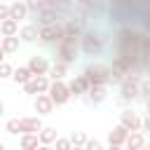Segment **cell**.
I'll return each instance as SVG.
<instances>
[{
    "instance_id": "37",
    "label": "cell",
    "mask_w": 150,
    "mask_h": 150,
    "mask_svg": "<svg viewBox=\"0 0 150 150\" xmlns=\"http://www.w3.org/2000/svg\"><path fill=\"white\" fill-rule=\"evenodd\" d=\"M145 108H148V115H150V96L145 98Z\"/></svg>"
},
{
    "instance_id": "38",
    "label": "cell",
    "mask_w": 150,
    "mask_h": 150,
    "mask_svg": "<svg viewBox=\"0 0 150 150\" xmlns=\"http://www.w3.org/2000/svg\"><path fill=\"white\" fill-rule=\"evenodd\" d=\"M0 150H2V143H0Z\"/></svg>"
},
{
    "instance_id": "9",
    "label": "cell",
    "mask_w": 150,
    "mask_h": 150,
    "mask_svg": "<svg viewBox=\"0 0 150 150\" xmlns=\"http://www.w3.org/2000/svg\"><path fill=\"white\" fill-rule=\"evenodd\" d=\"M47 89H49V77L47 75H33L23 84V91L26 94H45Z\"/></svg>"
},
{
    "instance_id": "1",
    "label": "cell",
    "mask_w": 150,
    "mask_h": 150,
    "mask_svg": "<svg viewBox=\"0 0 150 150\" xmlns=\"http://www.w3.org/2000/svg\"><path fill=\"white\" fill-rule=\"evenodd\" d=\"M141 38H143V30L134 28V26H122L117 33H115V49L120 56L129 59L131 63L141 66Z\"/></svg>"
},
{
    "instance_id": "31",
    "label": "cell",
    "mask_w": 150,
    "mask_h": 150,
    "mask_svg": "<svg viewBox=\"0 0 150 150\" xmlns=\"http://www.w3.org/2000/svg\"><path fill=\"white\" fill-rule=\"evenodd\" d=\"M84 148H87V150H101V148H103V143H101V141H87V143H84Z\"/></svg>"
},
{
    "instance_id": "10",
    "label": "cell",
    "mask_w": 150,
    "mask_h": 150,
    "mask_svg": "<svg viewBox=\"0 0 150 150\" xmlns=\"http://www.w3.org/2000/svg\"><path fill=\"white\" fill-rule=\"evenodd\" d=\"M120 124H124L129 131H141V129H143V120H141L138 112H134L131 108H127V110L120 112Z\"/></svg>"
},
{
    "instance_id": "23",
    "label": "cell",
    "mask_w": 150,
    "mask_h": 150,
    "mask_svg": "<svg viewBox=\"0 0 150 150\" xmlns=\"http://www.w3.org/2000/svg\"><path fill=\"white\" fill-rule=\"evenodd\" d=\"M19 38H21L23 42H33V40H38V23L23 26V28H21V33H19Z\"/></svg>"
},
{
    "instance_id": "24",
    "label": "cell",
    "mask_w": 150,
    "mask_h": 150,
    "mask_svg": "<svg viewBox=\"0 0 150 150\" xmlns=\"http://www.w3.org/2000/svg\"><path fill=\"white\" fill-rule=\"evenodd\" d=\"M0 45H2L5 54H14V52L19 49V38H16V35H5Z\"/></svg>"
},
{
    "instance_id": "21",
    "label": "cell",
    "mask_w": 150,
    "mask_h": 150,
    "mask_svg": "<svg viewBox=\"0 0 150 150\" xmlns=\"http://www.w3.org/2000/svg\"><path fill=\"white\" fill-rule=\"evenodd\" d=\"M66 73H68V63L54 61V66H49V77H52V80H63Z\"/></svg>"
},
{
    "instance_id": "11",
    "label": "cell",
    "mask_w": 150,
    "mask_h": 150,
    "mask_svg": "<svg viewBox=\"0 0 150 150\" xmlns=\"http://www.w3.org/2000/svg\"><path fill=\"white\" fill-rule=\"evenodd\" d=\"M127 136H129V129H127L124 124H117V127L108 134V143H110V148H122L124 141H127Z\"/></svg>"
},
{
    "instance_id": "8",
    "label": "cell",
    "mask_w": 150,
    "mask_h": 150,
    "mask_svg": "<svg viewBox=\"0 0 150 150\" xmlns=\"http://www.w3.org/2000/svg\"><path fill=\"white\" fill-rule=\"evenodd\" d=\"M105 98H108V87L105 84H89V89L84 94V101L89 105H101Z\"/></svg>"
},
{
    "instance_id": "28",
    "label": "cell",
    "mask_w": 150,
    "mask_h": 150,
    "mask_svg": "<svg viewBox=\"0 0 150 150\" xmlns=\"http://www.w3.org/2000/svg\"><path fill=\"white\" fill-rule=\"evenodd\" d=\"M12 66L7 63V61H0V80H5V77H12Z\"/></svg>"
},
{
    "instance_id": "36",
    "label": "cell",
    "mask_w": 150,
    "mask_h": 150,
    "mask_svg": "<svg viewBox=\"0 0 150 150\" xmlns=\"http://www.w3.org/2000/svg\"><path fill=\"white\" fill-rule=\"evenodd\" d=\"M0 61H5V49H2V45H0Z\"/></svg>"
},
{
    "instance_id": "35",
    "label": "cell",
    "mask_w": 150,
    "mask_h": 150,
    "mask_svg": "<svg viewBox=\"0 0 150 150\" xmlns=\"http://www.w3.org/2000/svg\"><path fill=\"white\" fill-rule=\"evenodd\" d=\"M2 115H5V103L0 101V117H2Z\"/></svg>"
},
{
    "instance_id": "18",
    "label": "cell",
    "mask_w": 150,
    "mask_h": 150,
    "mask_svg": "<svg viewBox=\"0 0 150 150\" xmlns=\"http://www.w3.org/2000/svg\"><path fill=\"white\" fill-rule=\"evenodd\" d=\"M124 145H127L129 150H138V148H143V145H145V136H143V131H129Z\"/></svg>"
},
{
    "instance_id": "6",
    "label": "cell",
    "mask_w": 150,
    "mask_h": 150,
    "mask_svg": "<svg viewBox=\"0 0 150 150\" xmlns=\"http://www.w3.org/2000/svg\"><path fill=\"white\" fill-rule=\"evenodd\" d=\"M38 38L45 45H56L63 38V21H54V23H45L38 26Z\"/></svg>"
},
{
    "instance_id": "20",
    "label": "cell",
    "mask_w": 150,
    "mask_h": 150,
    "mask_svg": "<svg viewBox=\"0 0 150 150\" xmlns=\"http://www.w3.org/2000/svg\"><path fill=\"white\" fill-rule=\"evenodd\" d=\"M16 30H19V21H14L12 16L0 21V33L2 35H16Z\"/></svg>"
},
{
    "instance_id": "22",
    "label": "cell",
    "mask_w": 150,
    "mask_h": 150,
    "mask_svg": "<svg viewBox=\"0 0 150 150\" xmlns=\"http://www.w3.org/2000/svg\"><path fill=\"white\" fill-rule=\"evenodd\" d=\"M38 138H40L42 145H49V143L56 141V129H54V127H42V129L38 131Z\"/></svg>"
},
{
    "instance_id": "19",
    "label": "cell",
    "mask_w": 150,
    "mask_h": 150,
    "mask_svg": "<svg viewBox=\"0 0 150 150\" xmlns=\"http://www.w3.org/2000/svg\"><path fill=\"white\" fill-rule=\"evenodd\" d=\"M30 77H33V73H30L28 66H19L16 70H12V80H14L16 84H26Z\"/></svg>"
},
{
    "instance_id": "7",
    "label": "cell",
    "mask_w": 150,
    "mask_h": 150,
    "mask_svg": "<svg viewBox=\"0 0 150 150\" xmlns=\"http://www.w3.org/2000/svg\"><path fill=\"white\" fill-rule=\"evenodd\" d=\"M47 94H49V98L54 101V105H63V103H68L70 96H73L70 89H68V84H66L63 80H52Z\"/></svg>"
},
{
    "instance_id": "14",
    "label": "cell",
    "mask_w": 150,
    "mask_h": 150,
    "mask_svg": "<svg viewBox=\"0 0 150 150\" xmlns=\"http://www.w3.org/2000/svg\"><path fill=\"white\" fill-rule=\"evenodd\" d=\"M61 19H63V14H61V12H56V9H42V12H38V14H35V23H38V26L54 23V21H61Z\"/></svg>"
},
{
    "instance_id": "17",
    "label": "cell",
    "mask_w": 150,
    "mask_h": 150,
    "mask_svg": "<svg viewBox=\"0 0 150 150\" xmlns=\"http://www.w3.org/2000/svg\"><path fill=\"white\" fill-rule=\"evenodd\" d=\"M9 16H12L14 21H21V19H26V16H28V7H26V2H23V0H16V2H12V5H9Z\"/></svg>"
},
{
    "instance_id": "13",
    "label": "cell",
    "mask_w": 150,
    "mask_h": 150,
    "mask_svg": "<svg viewBox=\"0 0 150 150\" xmlns=\"http://www.w3.org/2000/svg\"><path fill=\"white\" fill-rule=\"evenodd\" d=\"M40 129H42L40 117H21L19 120V131L21 134H38Z\"/></svg>"
},
{
    "instance_id": "4",
    "label": "cell",
    "mask_w": 150,
    "mask_h": 150,
    "mask_svg": "<svg viewBox=\"0 0 150 150\" xmlns=\"http://www.w3.org/2000/svg\"><path fill=\"white\" fill-rule=\"evenodd\" d=\"M77 52H80V42H77V40L61 38V40L56 42V52H54V56H56V61L70 66V63L77 61Z\"/></svg>"
},
{
    "instance_id": "30",
    "label": "cell",
    "mask_w": 150,
    "mask_h": 150,
    "mask_svg": "<svg viewBox=\"0 0 150 150\" xmlns=\"http://www.w3.org/2000/svg\"><path fill=\"white\" fill-rule=\"evenodd\" d=\"M5 129H7V134H21L19 131V120H9Z\"/></svg>"
},
{
    "instance_id": "32",
    "label": "cell",
    "mask_w": 150,
    "mask_h": 150,
    "mask_svg": "<svg viewBox=\"0 0 150 150\" xmlns=\"http://www.w3.org/2000/svg\"><path fill=\"white\" fill-rule=\"evenodd\" d=\"M7 16H9V5H2V2H0V21L7 19Z\"/></svg>"
},
{
    "instance_id": "12",
    "label": "cell",
    "mask_w": 150,
    "mask_h": 150,
    "mask_svg": "<svg viewBox=\"0 0 150 150\" xmlns=\"http://www.w3.org/2000/svg\"><path fill=\"white\" fill-rule=\"evenodd\" d=\"M68 89H70L73 96H84L87 89H89V80L84 77V73H82V75H75V77L68 82Z\"/></svg>"
},
{
    "instance_id": "27",
    "label": "cell",
    "mask_w": 150,
    "mask_h": 150,
    "mask_svg": "<svg viewBox=\"0 0 150 150\" xmlns=\"http://www.w3.org/2000/svg\"><path fill=\"white\" fill-rule=\"evenodd\" d=\"M70 143H73V145H75V148H82V145H84V143H87V136H84V134H82V131H75V134H73V136H70Z\"/></svg>"
},
{
    "instance_id": "3",
    "label": "cell",
    "mask_w": 150,
    "mask_h": 150,
    "mask_svg": "<svg viewBox=\"0 0 150 150\" xmlns=\"http://www.w3.org/2000/svg\"><path fill=\"white\" fill-rule=\"evenodd\" d=\"M117 84H120V103H131V101L141 98V94H138L141 75H136V73H129V75H124V77H122Z\"/></svg>"
},
{
    "instance_id": "26",
    "label": "cell",
    "mask_w": 150,
    "mask_h": 150,
    "mask_svg": "<svg viewBox=\"0 0 150 150\" xmlns=\"http://www.w3.org/2000/svg\"><path fill=\"white\" fill-rule=\"evenodd\" d=\"M138 94H141L143 98H148V96H150V77H141V84H138Z\"/></svg>"
},
{
    "instance_id": "5",
    "label": "cell",
    "mask_w": 150,
    "mask_h": 150,
    "mask_svg": "<svg viewBox=\"0 0 150 150\" xmlns=\"http://www.w3.org/2000/svg\"><path fill=\"white\" fill-rule=\"evenodd\" d=\"M84 77L89 80V84H110L112 82V75H110V66L105 63H89L84 68Z\"/></svg>"
},
{
    "instance_id": "16",
    "label": "cell",
    "mask_w": 150,
    "mask_h": 150,
    "mask_svg": "<svg viewBox=\"0 0 150 150\" xmlns=\"http://www.w3.org/2000/svg\"><path fill=\"white\" fill-rule=\"evenodd\" d=\"M35 110L40 112V115H49L52 112V108H54V101L49 98V94L45 91V94H38V98H35Z\"/></svg>"
},
{
    "instance_id": "29",
    "label": "cell",
    "mask_w": 150,
    "mask_h": 150,
    "mask_svg": "<svg viewBox=\"0 0 150 150\" xmlns=\"http://www.w3.org/2000/svg\"><path fill=\"white\" fill-rule=\"evenodd\" d=\"M54 143H56V150H68V148L73 145V143H70V138H59V136H56V141H54Z\"/></svg>"
},
{
    "instance_id": "25",
    "label": "cell",
    "mask_w": 150,
    "mask_h": 150,
    "mask_svg": "<svg viewBox=\"0 0 150 150\" xmlns=\"http://www.w3.org/2000/svg\"><path fill=\"white\" fill-rule=\"evenodd\" d=\"M21 148L23 150H33V148H38V143H40V138H38V134H21Z\"/></svg>"
},
{
    "instance_id": "15",
    "label": "cell",
    "mask_w": 150,
    "mask_h": 150,
    "mask_svg": "<svg viewBox=\"0 0 150 150\" xmlns=\"http://www.w3.org/2000/svg\"><path fill=\"white\" fill-rule=\"evenodd\" d=\"M28 68H30L33 75H47V73H49V61H47L45 56H30Z\"/></svg>"
},
{
    "instance_id": "2",
    "label": "cell",
    "mask_w": 150,
    "mask_h": 150,
    "mask_svg": "<svg viewBox=\"0 0 150 150\" xmlns=\"http://www.w3.org/2000/svg\"><path fill=\"white\" fill-rule=\"evenodd\" d=\"M105 47V40L101 33H94V30H82L80 35V52L84 56H98Z\"/></svg>"
},
{
    "instance_id": "34",
    "label": "cell",
    "mask_w": 150,
    "mask_h": 150,
    "mask_svg": "<svg viewBox=\"0 0 150 150\" xmlns=\"http://www.w3.org/2000/svg\"><path fill=\"white\" fill-rule=\"evenodd\" d=\"M54 2H59V5H68V7H70L75 0H54Z\"/></svg>"
},
{
    "instance_id": "33",
    "label": "cell",
    "mask_w": 150,
    "mask_h": 150,
    "mask_svg": "<svg viewBox=\"0 0 150 150\" xmlns=\"http://www.w3.org/2000/svg\"><path fill=\"white\" fill-rule=\"evenodd\" d=\"M143 129H145V131H148V134H150V115H148V117H145V120H143Z\"/></svg>"
}]
</instances>
